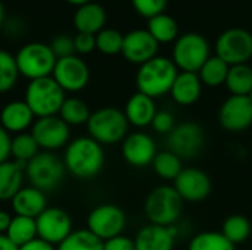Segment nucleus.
<instances>
[{
  "label": "nucleus",
  "instance_id": "26",
  "mask_svg": "<svg viewBox=\"0 0 252 250\" xmlns=\"http://www.w3.org/2000/svg\"><path fill=\"white\" fill-rule=\"evenodd\" d=\"M146 29L151 32V35L159 44L173 43L179 38L177 22L171 15H167L165 12L148 19V28Z\"/></svg>",
  "mask_w": 252,
  "mask_h": 250
},
{
  "label": "nucleus",
  "instance_id": "12",
  "mask_svg": "<svg viewBox=\"0 0 252 250\" xmlns=\"http://www.w3.org/2000/svg\"><path fill=\"white\" fill-rule=\"evenodd\" d=\"M31 134L41 150L55 152L68 146L71 139V127L61 119L59 115L37 118L31 127Z\"/></svg>",
  "mask_w": 252,
  "mask_h": 250
},
{
  "label": "nucleus",
  "instance_id": "22",
  "mask_svg": "<svg viewBox=\"0 0 252 250\" xmlns=\"http://www.w3.org/2000/svg\"><path fill=\"white\" fill-rule=\"evenodd\" d=\"M202 87L204 85L196 72L179 71L170 90V96L179 106H192L201 99Z\"/></svg>",
  "mask_w": 252,
  "mask_h": 250
},
{
  "label": "nucleus",
  "instance_id": "32",
  "mask_svg": "<svg viewBox=\"0 0 252 250\" xmlns=\"http://www.w3.org/2000/svg\"><path fill=\"white\" fill-rule=\"evenodd\" d=\"M6 236L18 248L27 245L28 242H31L37 237L35 220L28 218V217H18V215L12 217V221L6 231Z\"/></svg>",
  "mask_w": 252,
  "mask_h": 250
},
{
  "label": "nucleus",
  "instance_id": "3",
  "mask_svg": "<svg viewBox=\"0 0 252 250\" xmlns=\"http://www.w3.org/2000/svg\"><path fill=\"white\" fill-rule=\"evenodd\" d=\"M177 74L179 69L174 62L170 57L158 55L139 66L136 74L137 91L155 100L164 97L165 94H170Z\"/></svg>",
  "mask_w": 252,
  "mask_h": 250
},
{
  "label": "nucleus",
  "instance_id": "51",
  "mask_svg": "<svg viewBox=\"0 0 252 250\" xmlns=\"http://www.w3.org/2000/svg\"><path fill=\"white\" fill-rule=\"evenodd\" d=\"M248 250H252V249H248Z\"/></svg>",
  "mask_w": 252,
  "mask_h": 250
},
{
  "label": "nucleus",
  "instance_id": "16",
  "mask_svg": "<svg viewBox=\"0 0 252 250\" xmlns=\"http://www.w3.org/2000/svg\"><path fill=\"white\" fill-rule=\"evenodd\" d=\"M37 237L50 243L61 245L72 233V220L61 208H46L37 218Z\"/></svg>",
  "mask_w": 252,
  "mask_h": 250
},
{
  "label": "nucleus",
  "instance_id": "40",
  "mask_svg": "<svg viewBox=\"0 0 252 250\" xmlns=\"http://www.w3.org/2000/svg\"><path fill=\"white\" fill-rule=\"evenodd\" d=\"M176 125L177 124H176L174 115L170 111H164V109L162 111L158 109V112H157V115H155V118H154V121L151 124L152 130L155 133L161 134V136H168Z\"/></svg>",
  "mask_w": 252,
  "mask_h": 250
},
{
  "label": "nucleus",
  "instance_id": "1",
  "mask_svg": "<svg viewBox=\"0 0 252 250\" xmlns=\"http://www.w3.org/2000/svg\"><path fill=\"white\" fill-rule=\"evenodd\" d=\"M63 164L72 177L78 180H92L103 169V146L89 136L77 137L65 147Z\"/></svg>",
  "mask_w": 252,
  "mask_h": 250
},
{
  "label": "nucleus",
  "instance_id": "28",
  "mask_svg": "<svg viewBox=\"0 0 252 250\" xmlns=\"http://www.w3.org/2000/svg\"><path fill=\"white\" fill-rule=\"evenodd\" d=\"M224 85L232 96H250L252 91L251 66L248 63L230 66Z\"/></svg>",
  "mask_w": 252,
  "mask_h": 250
},
{
  "label": "nucleus",
  "instance_id": "20",
  "mask_svg": "<svg viewBox=\"0 0 252 250\" xmlns=\"http://www.w3.org/2000/svg\"><path fill=\"white\" fill-rule=\"evenodd\" d=\"M123 112L131 127L142 130V128L151 127L158 112V108H157L155 99L136 91L126 102Z\"/></svg>",
  "mask_w": 252,
  "mask_h": 250
},
{
  "label": "nucleus",
  "instance_id": "27",
  "mask_svg": "<svg viewBox=\"0 0 252 250\" xmlns=\"http://www.w3.org/2000/svg\"><path fill=\"white\" fill-rule=\"evenodd\" d=\"M229 69H230V66L223 59H220L219 56L214 55V56H210V59L198 71V77H199L202 85L216 88V87L224 85Z\"/></svg>",
  "mask_w": 252,
  "mask_h": 250
},
{
  "label": "nucleus",
  "instance_id": "13",
  "mask_svg": "<svg viewBox=\"0 0 252 250\" xmlns=\"http://www.w3.org/2000/svg\"><path fill=\"white\" fill-rule=\"evenodd\" d=\"M220 127L232 134L244 133L252 125V102L248 96H229L219 109Z\"/></svg>",
  "mask_w": 252,
  "mask_h": 250
},
{
  "label": "nucleus",
  "instance_id": "49",
  "mask_svg": "<svg viewBox=\"0 0 252 250\" xmlns=\"http://www.w3.org/2000/svg\"><path fill=\"white\" fill-rule=\"evenodd\" d=\"M4 21H6V18H4V6H3V3L0 1V27L4 24Z\"/></svg>",
  "mask_w": 252,
  "mask_h": 250
},
{
  "label": "nucleus",
  "instance_id": "35",
  "mask_svg": "<svg viewBox=\"0 0 252 250\" xmlns=\"http://www.w3.org/2000/svg\"><path fill=\"white\" fill-rule=\"evenodd\" d=\"M38 152L40 147L31 133H21L12 137L10 155L13 156V161L27 165Z\"/></svg>",
  "mask_w": 252,
  "mask_h": 250
},
{
  "label": "nucleus",
  "instance_id": "29",
  "mask_svg": "<svg viewBox=\"0 0 252 250\" xmlns=\"http://www.w3.org/2000/svg\"><path fill=\"white\" fill-rule=\"evenodd\" d=\"M151 167H152L154 172L162 181H170V183H173L179 177L182 169L185 168L183 167V161L177 155L170 152V150L158 152Z\"/></svg>",
  "mask_w": 252,
  "mask_h": 250
},
{
  "label": "nucleus",
  "instance_id": "34",
  "mask_svg": "<svg viewBox=\"0 0 252 250\" xmlns=\"http://www.w3.org/2000/svg\"><path fill=\"white\" fill-rule=\"evenodd\" d=\"M56 250H103V242L87 228L72 231Z\"/></svg>",
  "mask_w": 252,
  "mask_h": 250
},
{
  "label": "nucleus",
  "instance_id": "39",
  "mask_svg": "<svg viewBox=\"0 0 252 250\" xmlns=\"http://www.w3.org/2000/svg\"><path fill=\"white\" fill-rule=\"evenodd\" d=\"M49 46H50L52 52L55 53L56 59H62V57H68V56L75 55L74 37H69L65 34L56 35Z\"/></svg>",
  "mask_w": 252,
  "mask_h": 250
},
{
  "label": "nucleus",
  "instance_id": "19",
  "mask_svg": "<svg viewBox=\"0 0 252 250\" xmlns=\"http://www.w3.org/2000/svg\"><path fill=\"white\" fill-rule=\"evenodd\" d=\"M179 237V227H161L148 224L143 225L134 240L136 250H174Z\"/></svg>",
  "mask_w": 252,
  "mask_h": 250
},
{
  "label": "nucleus",
  "instance_id": "41",
  "mask_svg": "<svg viewBox=\"0 0 252 250\" xmlns=\"http://www.w3.org/2000/svg\"><path fill=\"white\" fill-rule=\"evenodd\" d=\"M74 46H75V53L89 55L96 49V35L77 32V35L74 37Z\"/></svg>",
  "mask_w": 252,
  "mask_h": 250
},
{
  "label": "nucleus",
  "instance_id": "30",
  "mask_svg": "<svg viewBox=\"0 0 252 250\" xmlns=\"http://www.w3.org/2000/svg\"><path fill=\"white\" fill-rule=\"evenodd\" d=\"M221 233H223V236H224L229 242H232L235 246H236V245H242V243H245V242L251 237V221H250L245 215H241V214L229 215V217L223 221Z\"/></svg>",
  "mask_w": 252,
  "mask_h": 250
},
{
  "label": "nucleus",
  "instance_id": "11",
  "mask_svg": "<svg viewBox=\"0 0 252 250\" xmlns=\"http://www.w3.org/2000/svg\"><path fill=\"white\" fill-rule=\"evenodd\" d=\"M216 56L229 66L248 63L252 59V34L245 28H229L216 40Z\"/></svg>",
  "mask_w": 252,
  "mask_h": 250
},
{
  "label": "nucleus",
  "instance_id": "5",
  "mask_svg": "<svg viewBox=\"0 0 252 250\" xmlns=\"http://www.w3.org/2000/svg\"><path fill=\"white\" fill-rule=\"evenodd\" d=\"M65 99V91L61 85L52 77H46L28 83L24 100L35 118H46L59 115Z\"/></svg>",
  "mask_w": 252,
  "mask_h": 250
},
{
  "label": "nucleus",
  "instance_id": "33",
  "mask_svg": "<svg viewBox=\"0 0 252 250\" xmlns=\"http://www.w3.org/2000/svg\"><path fill=\"white\" fill-rule=\"evenodd\" d=\"M188 250H236V246L221 231H201L192 236Z\"/></svg>",
  "mask_w": 252,
  "mask_h": 250
},
{
  "label": "nucleus",
  "instance_id": "24",
  "mask_svg": "<svg viewBox=\"0 0 252 250\" xmlns=\"http://www.w3.org/2000/svg\"><path fill=\"white\" fill-rule=\"evenodd\" d=\"M106 24V12L102 4L90 1L80 7H77L74 13V27L77 32H86L96 35L99 31L105 28Z\"/></svg>",
  "mask_w": 252,
  "mask_h": 250
},
{
  "label": "nucleus",
  "instance_id": "7",
  "mask_svg": "<svg viewBox=\"0 0 252 250\" xmlns=\"http://www.w3.org/2000/svg\"><path fill=\"white\" fill-rule=\"evenodd\" d=\"M211 47L208 40L199 32H185L179 35L173 46L171 60L182 72H196L210 59Z\"/></svg>",
  "mask_w": 252,
  "mask_h": 250
},
{
  "label": "nucleus",
  "instance_id": "4",
  "mask_svg": "<svg viewBox=\"0 0 252 250\" xmlns=\"http://www.w3.org/2000/svg\"><path fill=\"white\" fill-rule=\"evenodd\" d=\"M89 137L102 146H114L121 143L128 134V121L123 112L115 106H103L92 112L87 124Z\"/></svg>",
  "mask_w": 252,
  "mask_h": 250
},
{
  "label": "nucleus",
  "instance_id": "38",
  "mask_svg": "<svg viewBox=\"0 0 252 250\" xmlns=\"http://www.w3.org/2000/svg\"><path fill=\"white\" fill-rule=\"evenodd\" d=\"M131 4L140 16L151 19L159 13H164L168 0H131Z\"/></svg>",
  "mask_w": 252,
  "mask_h": 250
},
{
  "label": "nucleus",
  "instance_id": "17",
  "mask_svg": "<svg viewBox=\"0 0 252 250\" xmlns=\"http://www.w3.org/2000/svg\"><path fill=\"white\" fill-rule=\"evenodd\" d=\"M157 153L158 150L154 137L145 131L128 133L121 141L123 159L133 168H146L152 165Z\"/></svg>",
  "mask_w": 252,
  "mask_h": 250
},
{
  "label": "nucleus",
  "instance_id": "6",
  "mask_svg": "<svg viewBox=\"0 0 252 250\" xmlns=\"http://www.w3.org/2000/svg\"><path fill=\"white\" fill-rule=\"evenodd\" d=\"M65 164L55 152H38L27 165L25 177L30 184L43 193L53 192L65 178Z\"/></svg>",
  "mask_w": 252,
  "mask_h": 250
},
{
  "label": "nucleus",
  "instance_id": "9",
  "mask_svg": "<svg viewBox=\"0 0 252 250\" xmlns=\"http://www.w3.org/2000/svg\"><path fill=\"white\" fill-rule=\"evenodd\" d=\"M87 230L106 242L121 236L127 227V215L123 208L114 203H102L94 206L87 215Z\"/></svg>",
  "mask_w": 252,
  "mask_h": 250
},
{
  "label": "nucleus",
  "instance_id": "50",
  "mask_svg": "<svg viewBox=\"0 0 252 250\" xmlns=\"http://www.w3.org/2000/svg\"><path fill=\"white\" fill-rule=\"evenodd\" d=\"M248 97L251 99V102H252V91H251V93H250V96H248Z\"/></svg>",
  "mask_w": 252,
  "mask_h": 250
},
{
  "label": "nucleus",
  "instance_id": "37",
  "mask_svg": "<svg viewBox=\"0 0 252 250\" xmlns=\"http://www.w3.org/2000/svg\"><path fill=\"white\" fill-rule=\"evenodd\" d=\"M124 35L115 28H103L96 34V49L108 56L121 53Z\"/></svg>",
  "mask_w": 252,
  "mask_h": 250
},
{
  "label": "nucleus",
  "instance_id": "42",
  "mask_svg": "<svg viewBox=\"0 0 252 250\" xmlns=\"http://www.w3.org/2000/svg\"><path fill=\"white\" fill-rule=\"evenodd\" d=\"M103 250H136L134 240L124 234L103 242Z\"/></svg>",
  "mask_w": 252,
  "mask_h": 250
},
{
  "label": "nucleus",
  "instance_id": "21",
  "mask_svg": "<svg viewBox=\"0 0 252 250\" xmlns=\"http://www.w3.org/2000/svg\"><path fill=\"white\" fill-rule=\"evenodd\" d=\"M34 113L25 100H12L0 111V125L9 134L25 133L34 124Z\"/></svg>",
  "mask_w": 252,
  "mask_h": 250
},
{
  "label": "nucleus",
  "instance_id": "14",
  "mask_svg": "<svg viewBox=\"0 0 252 250\" xmlns=\"http://www.w3.org/2000/svg\"><path fill=\"white\" fill-rule=\"evenodd\" d=\"M52 78L65 93H78L89 84L90 69L80 56L72 55L56 60Z\"/></svg>",
  "mask_w": 252,
  "mask_h": 250
},
{
  "label": "nucleus",
  "instance_id": "25",
  "mask_svg": "<svg viewBox=\"0 0 252 250\" xmlns=\"http://www.w3.org/2000/svg\"><path fill=\"white\" fill-rule=\"evenodd\" d=\"M25 177V165L16 161H6L0 164V200H12L22 189Z\"/></svg>",
  "mask_w": 252,
  "mask_h": 250
},
{
  "label": "nucleus",
  "instance_id": "23",
  "mask_svg": "<svg viewBox=\"0 0 252 250\" xmlns=\"http://www.w3.org/2000/svg\"><path fill=\"white\" fill-rule=\"evenodd\" d=\"M12 211L18 217H28V218H37L46 208H47V197L46 193L41 190L30 186L22 187L10 200Z\"/></svg>",
  "mask_w": 252,
  "mask_h": 250
},
{
  "label": "nucleus",
  "instance_id": "8",
  "mask_svg": "<svg viewBox=\"0 0 252 250\" xmlns=\"http://www.w3.org/2000/svg\"><path fill=\"white\" fill-rule=\"evenodd\" d=\"M19 74L30 81L52 77L56 65V56L49 44L34 41L24 44L15 55Z\"/></svg>",
  "mask_w": 252,
  "mask_h": 250
},
{
  "label": "nucleus",
  "instance_id": "45",
  "mask_svg": "<svg viewBox=\"0 0 252 250\" xmlns=\"http://www.w3.org/2000/svg\"><path fill=\"white\" fill-rule=\"evenodd\" d=\"M6 31H7V34H10V35H21L24 31V25H22V22L19 21V19H16V18H13V19H10V21H7L6 22Z\"/></svg>",
  "mask_w": 252,
  "mask_h": 250
},
{
  "label": "nucleus",
  "instance_id": "31",
  "mask_svg": "<svg viewBox=\"0 0 252 250\" xmlns=\"http://www.w3.org/2000/svg\"><path fill=\"white\" fill-rule=\"evenodd\" d=\"M90 115H92V111L89 105L80 97H66L59 111L61 119H63L69 127L87 124Z\"/></svg>",
  "mask_w": 252,
  "mask_h": 250
},
{
  "label": "nucleus",
  "instance_id": "10",
  "mask_svg": "<svg viewBox=\"0 0 252 250\" xmlns=\"http://www.w3.org/2000/svg\"><path fill=\"white\" fill-rule=\"evenodd\" d=\"M207 136L204 128L193 121L177 124L167 136V150L183 159L196 158L205 147Z\"/></svg>",
  "mask_w": 252,
  "mask_h": 250
},
{
  "label": "nucleus",
  "instance_id": "48",
  "mask_svg": "<svg viewBox=\"0 0 252 250\" xmlns=\"http://www.w3.org/2000/svg\"><path fill=\"white\" fill-rule=\"evenodd\" d=\"M69 4H74V6H77V7H80V6H83V4H86V3H90L92 0H66Z\"/></svg>",
  "mask_w": 252,
  "mask_h": 250
},
{
  "label": "nucleus",
  "instance_id": "43",
  "mask_svg": "<svg viewBox=\"0 0 252 250\" xmlns=\"http://www.w3.org/2000/svg\"><path fill=\"white\" fill-rule=\"evenodd\" d=\"M10 144H12L10 134L0 125V164L9 161V156H10Z\"/></svg>",
  "mask_w": 252,
  "mask_h": 250
},
{
  "label": "nucleus",
  "instance_id": "44",
  "mask_svg": "<svg viewBox=\"0 0 252 250\" xmlns=\"http://www.w3.org/2000/svg\"><path fill=\"white\" fill-rule=\"evenodd\" d=\"M19 250H56V249H55V246H53V245H50V243H47V242H44V240L38 239V237H35L34 240H31V242H28L27 245L21 246Z\"/></svg>",
  "mask_w": 252,
  "mask_h": 250
},
{
  "label": "nucleus",
  "instance_id": "2",
  "mask_svg": "<svg viewBox=\"0 0 252 250\" xmlns=\"http://www.w3.org/2000/svg\"><path fill=\"white\" fill-rule=\"evenodd\" d=\"M183 199L179 196L173 184H161L154 187L143 205V212L149 224L161 227L177 225L183 214Z\"/></svg>",
  "mask_w": 252,
  "mask_h": 250
},
{
  "label": "nucleus",
  "instance_id": "47",
  "mask_svg": "<svg viewBox=\"0 0 252 250\" xmlns=\"http://www.w3.org/2000/svg\"><path fill=\"white\" fill-rule=\"evenodd\" d=\"M0 250H19V248L12 243L6 234H0Z\"/></svg>",
  "mask_w": 252,
  "mask_h": 250
},
{
  "label": "nucleus",
  "instance_id": "15",
  "mask_svg": "<svg viewBox=\"0 0 252 250\" xmlns=\"http://www.w3.org/2000/svg\"><path fill=\"white\" fill-rule=\"evenodd\" d=\"M173 187L188 203H201L208 199L213 192V181L210 175L195 167L183 168L179 177L173 181Z\"/></svg>",
  "mask_w": 252,
  "mask_h": 250
},
{
  "label": "nucleus",
  "instance_id": "46",
  "mask_svg": "<svg viewBox=\"0 0 252 250\" xmlns=\"http://www.w3.org/2000/svg\"><path fill=\"white\" fill-rule=\"evenodd\" d=\"M10 221H12V217L9 212L0 209V234H6L9 225H10Z\"/></svg>",
  "mask_w": 252,
  "mask_h": 250
},
{
  "label": "nucleus",
  "instance_id": "18",
  "mask_svg": "<svg viewBox=\"0 0 252 250\" xmlns=\"http://www.w3.org/2000/svg\"><path fill=\"white\" fill-rule=\"evenodd\" d=\"M159 43L148 29H133L124 35L121 55L126 60L134 65H143L158 56Z\"/></svg>",
  "mask_w": 252,
  "mask_h": 250
},
{
  "label": "nucleus",
  "instance_id": "36",
  "mask_svg": "<svg viewBox=\"0 0 252 250\" xmlns=\"http://www.w3.org/2000/svg\"><path fill=\"white\" fill-rule=\"evenodd\" d=\"M16 59L7 50L0 49V94L12 90L19 78Z\"/></svg>",
  "mask_w": 252,
  "mask_h": 250
}]
</instances>
